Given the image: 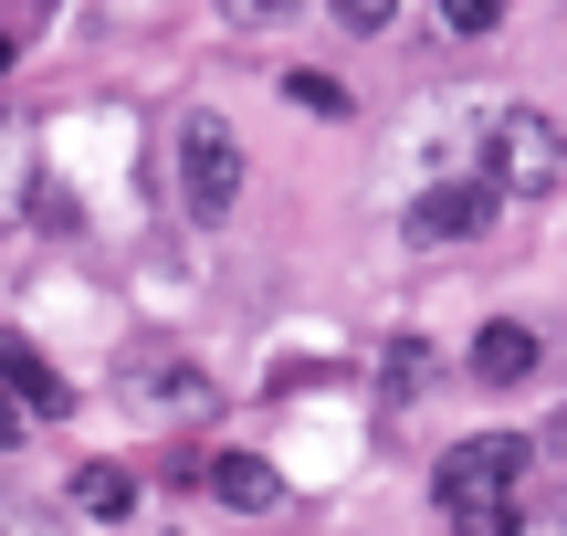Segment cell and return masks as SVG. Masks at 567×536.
<instances>
[{
  "mask_svg": "<svg viewBox=\"0 0 567 536\" xmlns=\"http://www.w3.org/2000/svg\"><path fill=\"white\" fill-rule=\"evenodd\" d=\"M484 179L505 189V200H547L567 189V126L547 105H505V116L484 126Z\"/></svg>",
  "mask_w": 567,
  "mask_h": 536,
  "instance_id": "cell-3",
  "label": "cell"
},
{
  "mask_svg": "<svg viewBox=\"0 0 567 536\" xmlns=\"http://www.w3.org/2000/svg\"><path fill=\"white\" fill-rule=\"evenodd\" d=\"M126 390H137V411H158V421H200L210 411V379L189 369V358H126Z\"/></svg>",
  "mask_w": 567,
  "mask_h": 536,
  "instance_id": "cell-6",
  "label": "cell"
},
{
  "mask_svg": "<svg viewBox=\"0 0 567 536\" xmlns=\"http://www.w3.org/2000/svg\"><path fill=\"white\" fill-rule=\"evenodd\" d=\"M337 21H347V32H389V21H400V0H337Z\"/></svg>",
  "mask_w": 567,
  "mask_h": 536,
  "instance_id": "cell-13",
  "label": "cell"
},
{
  "mask_svg": "<svg viewBox=\"0 0 567 536\" xmlns=\"http://www.w3.org/2000/svg\"><path fill=\"white\" fill-rule=\"evenodd\" d=\"M74 516L126 526V516H137V474H126V463H74Z\"/></svg>",
  "mask_w": 567,
  "mask_h": 536,
  "instance_id": "cell-9",
  "label": "cell"
},
{
  "mask_svg": "<svg viewBox=\"0 0 567 536\" xmlns=\"http://www.w3.org/2000/svg\"><path fill=\"white\" fill-rule=\"evenodd\" d=\"M21 421H32V411H11V400H0V453H11V442H21Z\"/></svg>",
  "mask_w": 567,
  "mask_h": 536,
  "instance_id": "cell-16",
  "label": "cell"
},
{
  "mask_svg": "<svg viewBox=\"0 0 567 536\" xmlns=\"http://www.w3.org/2000/svg\"><path fill=\"white\" fill-rule=\"evenodd\" d=\"M0 400H11V411H32V421H63V411H74L63 369L32 348V337H11V327H0Z\"/></svg>",
  "mask_w": 567,
  "mask_h": 536,
  "instance_id": "cell-5",
  "label": "cell"
},
{
  "mask_svg": "<svg viewBox=\"0 0 567 536\" xmlns=\"http://www.w3.org/2000/svg\"><path fill=\"white\" fill-rule=\"evenodd\" d=\"M168 179H179V210L189 221H231V200H243V137H231V116H210V105H189L179 126H168Z\"/></svg>",
  "mask_w": 567,
  "mask_h": 536,
  "instance_id": "cell-2",
  "label": "cell"
},
{
  "mask_svg": "<svg viewBox=\"0 0 567 536\" xmlns=\"http://www.w3.org/2000/svg\"><path fill=\"white\" fill-rule=\"evenodd\" d=\"M473 379H484V390H515V379H536V327L494 316V327L473 337Z\"/></svg>",
  "mask_w": 567,
  "mask_h": 536,
  "instance_id": "cell-8",
  "label": "cell"
},
{
  "mask_svg": "<svg viewBox=\"0 0 567 536\" xmlns=\"http://www.w3.org/2000/svg\"><path fill=\"white\" fill-rule=\"evenodd\" d=\"M494 200H505L494 179H431L421 200H410V243H421V252L484 243V231H494Z\"/></svg>",
  "mask_w": 567,
  "mask_h": 536,
  "instance_id": "cell-4",
  "label": "cell"
},
{
  "mask_svg": "<svg viewBox=\"0 0 567 536\" xmlns=\"http://www.w3.org/2000/svg\"><path fill=\"white\" fill-rule=\"evenodd\" d=\"M431 495H442L452 536H526L536 442H526V432H473V442H452L442 474H431Z\"/></svg>",
  "mask_w": 567,
  "mask_h": 536,
  "instance_id": "cell-1",
  "label": "cell"
},
{
  "mask_svg": "<svg viewBox=\"0 0 567 536\" xmlns=\"http://www.w3.org/2000/svg\"><path fill=\"white\" fill-rule=\"evenodd\" d=\"M210 495H221L231 516H274V505H284V474H274L264 453H210Z\"/></svg>",
  "mask_w": 567,
  "mask_h": 536,
  "instance_id": "cell-7",
  "label": "cell"
},
{
  "mask_svg": "<svg viewBox=\"0 0 567 536\" xmlns=\"http://www.w3.org/2000/svg\"><path fill=\"white\" fill-rule=\"evenodd\" d=\"M389 390H421V379H431V348H421V337H400V348H389Z\"/></svg>",
  "mask_w": 567,
  "mask_h": 536,
  "instance_id": "cell-12",
  "label": "cell"
},
{
  "mask_svg": "<svg viewBox=\"0 0 567 536\" xmlns=\"http://www.w3.org/2000/svg\"><path fill=\"white\" fill-rule=\"evenodd\" d=\"M295 0H221V21H243V32H264V21H284Z\"/></svg>",
  "mask_w": 567,
  "mask_h": 536,
  "instance_id": "cell-15",
  "label": "cell"
},
{
  "mask_svg": "<svg viewBox=\"0 0 567 536\" xmlns=\"http://www.w3.org/2000/svg\"><path fill=\"white\" fill-rule=\"evenodd\" d=\"M11 53H21V42H11V32H0V74H11Z\"/></svg>",
  "mask_w": 567,
  "mask_h": 536,
  "instance_id": "cell-17",
  "label": "cell"
},
{
  "mask_svg": "<svg viewBox=\"0 0 567 536\" xmlns=\"http://www.w3.org/2000/svg\"><path fill=\"white\" fill-rule=\"evenodd\" d=\"M42 21H53V0H0V32H11V42L42 32Z\"/></svg>",
  "mask_w": 567,
  "mask_h": 536,
  "instance_id": "cell-14",
  "label": "cell"
},
{
  "mask_svg": "<svg viewBox=\"0 0 567 536\" xmlns=\"http://www.w3.org/2000/svg\"><path fill=\"white\" fill-rule=\"evenodd\" d=\"M431 11H442V32H452V42H484L494 21H505V0H431Z\"/></svg>",
  "mask_w": 567,
  "mask_h": 536,
  "instance_id": "cell-10",
  "label": "cell"
},
{
  "mask_svg": "<svg viewBox=\"0 0 567 536\" xmlns=\"http://www.w3.org/2000/svg\"><path fill=\"white\" fill-rule=\"evenodd\" d=\"M284 95H295L305 116H347V84L337 74H284Z\"/></svg>",
  "mask_w": 567,
  "mask_h": 536,
  "instance_id": "cell-11",
  "label": "cell"
}]
</instances>
